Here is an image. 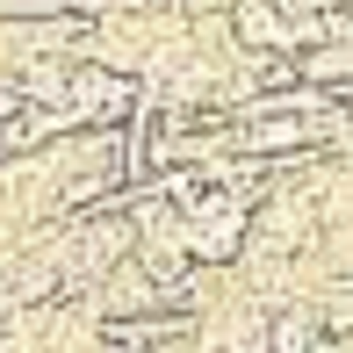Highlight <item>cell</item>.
<instances>
[{
    "mask_svg": "<svg viewBox=\"0 0 353 353\" xmlns=\"http://www.w3.org/2000/svg\"><path fill=\"white\" fill-rule=\"evenodd\" d=\"M130 101H137V87L123 72H101V65H72L65 72V116L72 123H123L130 116Z\"/></svg>",
    "mask_w": 353,
    "mask_h": 353,
    "instance_id": "obj_1",
    "label": "cell"
}]
</instances>
